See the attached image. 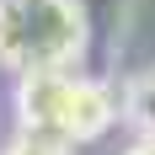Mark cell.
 I'll use <instances>...</instances> for the list:
<instances>
[{
    "label": "cell",
    "instance_id": "6da1fadb",
    "mask_svg": "<svg viewBox=\"0 0 155 155\" xmlns=\"http://www.w3.org/2000/svg\"><path fill=\"white\" fill-rule=\"evenodd\" d=\"M86 54L80 0H0V64L16 75L70 70Z\"/></svg>",
    "mask_w": 155,
    "mask_h": 155
},
{
    "label": "cell",
    "instance_id": "7a4b0ae2",
    "mask_svg": "<svg viewBox=\"0 0 155 155\" xmlns=\"http://www.w3.org/2000/svg\"><path fill=\"white\" fill-rule=\"evenodd\" d=\"M70 70H32L16 86V118L27 128H59L64 134V107H70Z\"/></svg>",
    "mask_w": 155,
    "mask_h": 155
},
{
    "label": "cell",
    "instance_id": "3957f363",
    "mask_svg": "<svg viewBox=\"0 0 155 155\" xmlns=\"http://www.w3.org/2000/svg\"><path fill=\"white\" fill-rule=\"evenodd\" d=\"M123 112V102L112 96V86H102V80H70V107H64V134L75 144L86 139H102L112 128V118Z\"/></svg>",
    "mask_w": 155,
    "mask_h": 155
},
{
    "label": "cell",
    "instance_id": "277c9868",
    "mask_svg": "<svg viewBox=\"0 0 155 155\" xmlns=\"http://www.w3.org/2000/svg\"><path fill=\"white\" fill-rule=\"evenodd\" d=\"M123 118L139 128V134H155V64L139 70V75L123 86Z\"/></svg>",
    "mask_w": 155,
    "mask_h": 155
},
{
    "label": "cell",
    "instance_id": "5b68a950",
    "mask_svg": "<svg viewBox=\"0 0 155 155\" xmlns=\"http://www.w3.org/2000/svg\"><path fill=\"white\" fill-rule=\"evenodd\" d=\"M70 134H59V128H16V139L5 144V155H70Z\"/></svg>",
    "mask_w": 155,
    "mask_h": 155
},
{
    "label": "cell",
    "instance_id": "8992f818",
    "mask_svg": "<svg viewBox=\"0 0 155 155\" xmlns=\"http://www.w3.org/2000/svg\"><path fill=\"white\" fill-rule=\"evenodd\" d=\"M123 155H155V134H144V139H134V144H128Z\"/></svg>",
    "mask_w": 155,
    "mask_h": 155
}]
</instances>
